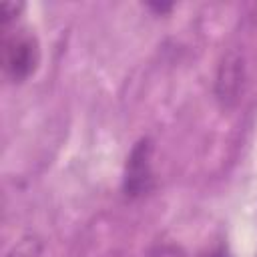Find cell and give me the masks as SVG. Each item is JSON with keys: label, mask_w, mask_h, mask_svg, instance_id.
<instances>
[{"label": "cell", "mask_w": 257, "mask_h": 257, "mask_svg": "<svg viewBox=\"0 0 257 257\" xmlns=\"http://www.w3.org/2000/svg\"><path fill=\"white\" fill-rule=\"evenodd\" d=\"M4 257H42V241L34 235L22 237L8 249Z\"/></svg>", "instance_id": "4"}, {"label": "cell", "mask_w": 257, "mask_h": 257, "mask_svg": "<svg viewBox=\"0 0 257 257\" xmlns=\"http://www.w3.org/2000/svg\"><path fill=\"white\" fill-rule=\"evenodd\" d=\"M0 64L2 72L10 82L28 80L40 64V42L38 38L18 24L2 28L0 40Z\"/></svg>", "instance_id": "1"}, {"label": "cell", "mask_w": 257, "mask_h": 257, "mask_svg": "<svg viewBox=\"0 0 257 257\" xmlns=\"http://www.w3.org/2000/svg\"><path fill=\"white\" fill-rule=\"evenodd\" d=\"M153 153L155 145L151 139H141L128 153L122 173V191L126 197L137 199L145 197L155 187V171H153Z\"/></svg>", "instance_id": "3"}, {"label": "cell", "mask_w": 257, "mask_h": 257, "mask_svg": "<svg viewBox=\"0 0 257 257\" xmlns=\"http://www.w3.org/2000/svg\"><path fill=\"white\" fill-rule=\"evenodd\" d=\"M157 257H179V255H177V251H161Z\"/></svg>", "instance_id": "6"}, {"label": "cell", "mask_w": 257, "mask_h": 257, "mask_svg": "<svg viewBox=\"0 0 257 257\" xmlns=\"http://www.w3.org/2000/svg\"><path fill=\"white\" fill-rule=\"evenodd\" d=\"M22 8H24V4H20V2H4L2 8H0L2 28H4V26H12V24H16V18H18V14L22 12Z\"/></svg>", "instance_id": "5"}, {"label": "cell", "mask_w": 257, "mask_h": 257, "mask_svg": "<svg viewBox=\"0 0 257 257\" xmlns=\"http://www.w3.org/2000/svg\"><path fill=\"white\" fill-rule=\"evenodd\" d=\"M247 56L243 48L229 46L219 58L217 70H215V82L213 92L217 102L223 108H235L239 100L245 94L247 88Z\"/></svg>", "instance_id": "2"}]
</instances>
